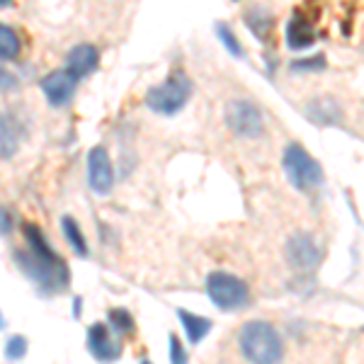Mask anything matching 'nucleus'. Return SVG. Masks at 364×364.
<instances>
[{"label": "nucleus", "instance_id": "obj_9", "mask_svg": "<svg viewBox=\"0 0 364 364\" xmlns=\"http://www.w3.org/2000/svg\"><path fill=\"white\" fill-rule=\"evenodd\" d=\"M284 252H287L289 265L294 269H301V272L316 269L321 262V248L314 243V238L306 236V233H296V236H291Z\"/></svg>", "mask_w": 364, "mask_h": 364}, {"label": "nucleus", "instance_id": "obj_23", "mask_svg": "<svg viewBox=\"0 0 364 364\" xmlns=\"http://www.w3.org/2000/svg\"><path fill=\"white\" fill-rule=\"evenodd\" d=\"M185 350H182L180 340L175 336H170V362H185Z\"/></svg>", "mask_w": 364, "mask_h": 364}, {"label": "nucleus", "instance_id": "obj_21", "mask_svg": "<svg viewBox=\"0 0 364 364\" xmlns=\"http://www.w3.org/2000/svg\"><path fill=\"white\" fill-rule=\"evenodd\" d=\"M27 338L22 336H13L8 340V345H5V357L8 360H22V357L27 355Z\"/></svg>", "mask_w": 364, "mask_h": 364}, {"label": "nucleus", "instance_id": "obj_7", "mask_svg": "<svg viewBox=\"0 0 364 364\" xmlns=\"http://www.w3.org/2000/svg\"><path fill=\"white\" fill-rule=\"evenodd\" d=\"M87 185H90V190L97 192V195H107L114 185L112 161H109L107 151H105L102 146H95V149L87 154Z\"/></svg>", "mask_w": 364, "mask_h": 364}, {"label": "nucleus", "instance_id": "obj_3", "mask_svg": "<svg viewBox=\"0 0 364 364\" xmlns=\"http://www.w3.org/2000/svg\"><path fill=\"white\" fill-rule=\"evenodd\" d=\"M192 97V83L182 70L170 73L161 85L151 87L146 95V105L158 114H178Z\"/></svg>", "mask_w": 364, "mask_h": 364}, {"label": "nucleus", "instance_id": "obj_12", "mask_svg": "<svg viewBox=\"0 0 364 364\" xmlns=\"http://www.w3.org/2000/svg\"><path fill=\"white\" fill-rule=\"evenodd\" d=\"M22 141V127L13 114H0V158L15 156Z\"/></svg>", "mask_w": 364, "mask_h": 364}, {"label": "nucleus", "instance_id": "obj_2", "mask_svg": "<svg viewBox=\"0 0 364 364\" xmlns=\"http://www.w3.org/2000/svg\"><path fill=\"white\" fill-rule=\"evenodd\" d=\"M240 355L250 362H279L284 355L279 333L267 321H250L238 333Z\"/></svg>", "mask_w": 364, "mask_h": 364}, {"label": "nucleus", "instance_id": "obj_25", "mask_svg": "<svg viewBox=\"0 0 364 364\" xmlns=\"http://www.w3.org/2000/svg\"><path fill=\"white\" fill-rule=\"evenodd\" d=\"M13 85H15V78L8 73V70L0 68V90H8V87H13Z\"/></svg>", "mask_w": 364, "mask_h": 364}, {"label": "nucleus", "instance_id": "obj_18", "mask_svg": "<svg viewBox=\"0 0 364 364\" xmlns=\"http://www.w3.org/2000/svg\"><path fill=\"white\" fill-rule=\"evenodd\" d=\"M245 22H248V27L255 32V37H265V32L269 27H272V20H269L267 13H262V10H252V13L245 15Z\"/></svg>", "mask_w": 364, "mask_h": 364}, {"label": "nucleus", "instance_id": "obj_20", "mask_svg": "<svg viewBox=\"0 0 364 364\" xmlns=\"http://www.w3.org/2000/svg\"><path fill=\"white\" fill-rule=\"evenodd\" d=\"M291 70H296V73H318V70H326V58L323 56L301 58V61L291 63Z\"/></svg>", "mask_w": 364, "mask_h": 364}, {"label": "nucleus", "instance_id": "obj_11", "mask_svg": "<svg viewBox=\"0 0 364 364\" xmlns=\"http://www.w3.org/2000/svg\"><path fill=\"white\" fill-rule=\"evenodd\" d=\"M97 61H100V54H97L95 46H92V44H78V46H73V49L68 51L66 68L80 80V78L90 75L92 70L97 68Z\"/></svg>", "mask_w": 364, "mask_h": 364}, {"label": "nucleus", "instance_id": "obj_19", "mask_svg": "<svg viewBox=\"0 0 364 364\" xmlns=\"http://www.w3.org/2000/svg\"><path fill=\"white\" fill-rule=\"evenodd\" d=\"M109 326H112V331H117V333H132L134 318L124 309H112L109 311Z\"/></svg>", "mask_w": 364, "mask_h": 364}, {"label": "nucleus", "instance_id": "obj_26", "mask_svg": "<svg viewBox=\"0 0 364 364\" xmlns=\"http://www.w3.org/2000/svg\"><path fill=\"white\" fill-rule=\"evenodd\" d=\"M10 3H13V0H0V8H8Z\"/></svg>", "mask_w": 364, "mask_h": 364}, {"label": "nucleus", "instance_id": "obj_14", "mask_svg": "<svg viewBox=\"0 0 364 364\" xmlns=\"http://www.w3.org/2000/svg\"><path fill=\"white\" fill-rule=\"evenodd\" d=\"M178 316H180V321H182V328H185L190 345L202 343L204 336H207V333L211 331V321L209 318H202V316L190 314V311H185V309H180Z\"/></svg>", "mask_w": 364, "mask_h": 364}, {"label": "nucleus", "instance_id": "obj_4", "mask_svg": "<svg viewBox=\"0 0 364 364\" xmlns=\"http://www.w3.org/2000/svg\"><path fill=\"white\" fill-rule=\"evenodd\" d=\"M282 166H284L287 178H289V182L299 192H314L323 185V170L318 161L311 158L299 144L287 146Z\"/></svg>", "mask_w": 364, "mask_h": 364}, {"label": "nucleus", "instance_id": "obj_16", "mask_svg": "<svg viewBox=\"0 0 364 364\" xmlns=\"http://www.w3.org/2000/svg\"><path fill=\"white\" fill-rule=\"evenodd\" d=\"M61 231H63V236H66L70 248L78 252L80 257H85L87 255V243H85V236H83V231H80L78 221H75L73 216H63V219H61Z\"/></svg>", "mask_w": 364, "mask_h": 364}, {"label": "nucleus", "instance_id": "obj_1", "mask_svg": "<svg viewBox=\"0 0 364 364\" xmlns=\"http://www.w3.org/2000/svg\"><path fill=\"white\" fill-rule=\"evenodd\" d=\"M25 238L29 250H17L15 260L22 272L27 274L44 294H56L68 287V267L54 250L49 248L46 238L32 224L25 226Z\"/></svg>", "mask_w": 364, "mask_h": 364}, {"label": "nucleus", "instance_id": "obj_17", "mask_svg": "<svg viewBox=\"0 0 364 364\" xmlns=\"http://www.w3.org/2000/svg\"><path fill=\"white\" fill-rule=\"evenodd\" d=\"M20 54V39H17L15 29L8 25H0V58H17Z\"/></svg>", "mask_w": 364, "mask_h": 364}, {"label": "nucleus", "instance_id": "obj_15", "mask_svg": "<svg viewBox=\"0 0 364 364\" xmlns=\"http://www.w3.org/2000/svg\"><path fill=\"white\" fill-rule=\"evenodd\" d=\"M306 112H309L311 119L316 122V124H336V122L340 119L338 107L331 102V100H326V97H321V100H316V102H311Z\"/></svg>", "mask_w": 364, "mask_h": 364}, {"label": "nucleus", "instance_id": "obj_10", "mask_svg": "<svg viewBox=\"0 0 364 364\" xmlns=\"http://www.w3.org/2000/svg\"><path fill=\"white\" fill-rule=\"evenodd\" d=\"M87 350L100 362L117 360L122 355V345L112 338V333H109V328L105 323H95L87 331Z\"/></svg>", "mask_w": 364, "mask_h": 364}, {"label": "nucleus", "instance_id": "obj_27", "mask_svg": "<svg viewBox=\"0 0 364 364\" xmlns=\"http://www.w3.org/2000/svg\"><path fill=\"white\" fill-rule=\"evenodd\" d=\"M8 326V323H5V318H3V314H0V331H3V328Z\"/></svg>", "mask_w": 364, "mask_h": 364}, {"label": "nucleus", "instance_id": "obj_13", "mask_svg": "<svg viewBox=\"0 0 364 364\" xmlns=\"http://www.w3.org/2000/svg\"><path fill=\"white\" fill-rule=\"evenodd\" d=\"M287 44H289V49L294 51H301L306 49V46L314 44V29H311V25L306 22V17L304 15H294L289 20V25H287Z\"/></svg>", "mask_w": 364, "mask_h": 364}, {"label": "nucleus", "instance_id": "obj_8", "mask_svg": "<svg viewBox=\"0 0 364 364\" xmlns=\"http://www.w3.org/2000/svg\"><path fill=\"white\" fill-rule=\"evenodd\" d=\"M75 83H78V78H75L68 68H63V70H51V73H46L44 78L39 80V87H42L46 102L54 105V107H63V105H68L70 97H73Z\"/></svg>", "mask_w": 364, "mask_h": 364}, {"label": "nucleus", "instance_id": "obj_24", "mask_svg": "<svg viewBox=\"0 0 364 364\" xmlns=\"http://www.w3.org/2000/svg\"><path fill=\"white\" fill-rule=\"evenodd\" d=\"M10 228H13V216H10L3 207H0V233H3V236H8Z\"/></svg>", "mask_w": 364, "mask_h": 364}, {"label": "nucleus", "instance_id": "obj_22", "mask_svg": "<svg viewBox=\"0 0 364 364\" xmlns=\"http://www.w3.org/2000/svg\"><path fill=\"white\" fill-rule=\"evenodd\" d=\"M216 29H219V37H221V42H224V46H226L228 51H231L233 56H240V54H243V51H240V42L236 39V34H233V29H231V27L219 25Z\"/></svg>", "mask_w": 364, "mask_h": 364}, {"label": "nucleus", "instance_id": "obj_6", "mask_svg": "<svg viewBox=\"0 0 364 364\" xmlns=\"http://www.w3.org/2000/svg\"><path fill=\"white\" fill-rule=\"evenodd\" d=\"M226 124L233 134L245 139H257L262 134V114L248 100H233L226 105Z\"/></svg>", "mask_w": 364, "mask_h": 364}, {"label": "nucleus", "instance_id": "obj_5", "mask_svg": "<svg viewBox=\"0 0 364 364\" xmlns=\"http://www.w3.org/2000/svg\"><path fill=\"white\" fill-rule=\"evenodd\" d=\"M207 294L221 311H240L250 304V291L243 279L228 272H211L207 277Z\"/></svg>", "mask_w": 364, "mask_h": 364}]
</instances>
